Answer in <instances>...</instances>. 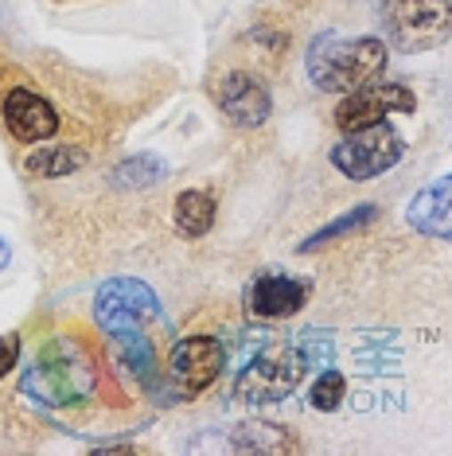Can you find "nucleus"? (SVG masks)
I'll return each instance as SVG.
<instances>
[{
	"label": "nucleus",
	"instance_id": "obj_1",
	"mask_svg": "<svg viewBox=\"0 0 452 456\" xmlns=\"http://www.w3.org/2000/svg\"><path fill=\"white\" fill-rule=\"evenodd\" d=\"M94 390L98 367L86 347L70 336H51L20 379V394L32 398L39 410H75L94 398Z\"/></svg>",
	"mask_w": 452,
	"mask_h": 456
},
{
	"label": "nucleus",
	"instance_id": "obj_2",
	"mask_svg": "<svg viewBox=\"0 0 452 456\" xmlns=\"http://www.w3.org/2000/svg\"><path fill=\"white\" fill-rule=\"evenodd\" d=\"M390 63V47L378 36H339L320 32L308 44L304 70L324 94H351L367 82L383 78Z\"/></svg>",
	"mask_w": 452,
	"mask_h": 456
},
{
	"label": "nucleus",
	"instance_id": "obj_3",
	"mask_svg": "<svg viewBox=\"0 0 452 456\" xmlns=\"http://www.w3.org/2000/svg\"><path fill=\"white\" fill-rule=\"evenodd\" d=\"M308 355L301 347V339H265L258 347V355H250V362L238 370L234 379V398L242 402H281L301 387V379L308 375Z\"/></svg>",
	"mask_w": 452,
	"mask_h": 456
},
{
	"label": "nucleus",
	"instance_id": "obj_4",
	"mask_svg": "<svg viewBox=\"0 0 452 456\" xmlns=\"http://www.w3.org/2000/svg\"><path fill=\"white\" fill-rule=\"evenodd\" d=\"M226 370V344L219 336H183L172 344L160 370V398L164 402H191L211 390Z\"/></svg>",
	"mask_w": 452,
	"mask_h": 456
},
{
	"label": "nucleus",
	"instance_id": "obj_5",
	"mask_svg": "<svg viewBox=\"0 0 452 456\" xmlns=\"http://www.w3.org/2000/svg\"><path fill=\"white\" fill-rule=\"evenodd\" d=\"M402 157H406V137L390 126V121L343 133V141L327 152L332 168L339 175H347L351 183L378 180V175H386L394 164H402Z\"/></svg>",
	"mask_w": 452,
	"mask_h": 456
},
{
	"label": "nucleus",
	"instance_id": "obj_6",
	"mask_svg": "<svg viewBox=\"0 0 452 456\" xmlns=\"http://www.w3.org/2000/svg\"><path fill=\"white\" fill-rule=\"evenodd\" d=\"M386 32L402 55H425L452 39V0H390Z\"/></svg>",
	"mask_w": 452,
	"mask_h": 456
},
{
	"label": "nucleus",
	"instance_id": "obj_7",
	"mask_svg": "<svg viewBox=\"0 0 452 456\" xmlns=\"http://www.w3.org/2000/svg\"><path fill=\"white\" fill-rule=\"evenodd\" d=\"M160 316H164L160 297L145 281H137V277H113L94 297V320L106 336L125 328H149Z\"/></svg>",
	"mask_w": 452,
	"mask_h": 456
},
{
	"label": "nucleus",
	"instance_id": "obj_8",
	"mask_svg": "<svg viewBox=\"0 0 452 456\" xmlns=\"http://www.w3.org/2000/svg\"><path fill=\"white\" fill-rule=\"evenodd\" d=\"M417 110V94L406 86V82H367V86L343 94V102L335 106L332 121L339 133H355V129H367V126H378L386 121L390 113H414Z\"/></svg>",
	"mask_w": 452,
	"mask_h": 456
},
{
	"label": "nucleus",
	"instance_id": "obj_9",
	"mask_svg": "<svg viewBox=\"0 0 452 456\" xmlns=\"http://www.w3.org/2000/svg\"><path fill=\"white\" fill-rule=\"evenodd\" d=\"M211 98H214V106H219L222 118L238 129H262L273 113L270 86H265L254 70H242V67H234V70H226V75L214 78Z\"/></svg>",
	"mask_w": 452,
	"mask_h": 456
},
{
	"label": "nucleus",
	"instance_id": "obj_10",
	"mask_svg": "<svg viewBox=\"0 0 452 456\" xmlns=\"http://www.w3.org/2000/svg\"><path fill=\"white\" fill-rule=\"evenodd\" d=\"M0 118H4V129L20 144H44L63 129L59 110L32 86H8L4 98H0Z\"/></svg>",
	"mask_w": 452,
	"mask_h": 456
},
{
	"label": "nucleus",
	"instance_id": "obj_11",
	"mask_svg": "<svg viewBox=\"0 0 452 456\" xmlns=\"http://www.w3.org/2000/svg\"><path fill=\"white\" fill-rule=\"evenodd\" d=\"M308 293H312V285L301 277L265 269L246 289V313L254 320H289L308 305Z\"/></svg>",
	"mask_w": 452,
	"mask_h": 456
},
{
	"label": "nucleus",
	"instance_id": "obj_12",
	"mask_svg": "<svg viewBox=\"0 0 452 456\" xmlns=\"http://www.w3.org/2000/svg\"><path fill=\"white\" fill-rule=\"evenodd\" d=\"M406 223L414 226L421 238H437V242H452V172L440 180L425 183L406 207Z\"/></svg>",
	"mask_w": 452,
	"mask_h": 456
},
{
	"label": "nucleus",
	"instance_id": "obj_13",
	"mask_svg": "<svg viewBox=\"0 0 452 456\" xmlns=\"http://www.w3.org/2000/svg\"><path fill=\"white\" fill-rule=\"evenodd\" d=\"M172 219H176V231L183 238H207L214 219H219V203H214L211 191L188 188V191L176 195V203H172Z\"/></svg>",
	"mask_w": 452,
	"mask_h": 456
},
{
	"label": "nucleus",
	"instance_id": "obj_14",
	"mask_svg": "<svg viewBox=\"0 0 452 456\" xmlns=\"http://www.w3.org/2000/svg\"><path fill=\"white\" fill-rule=\"evenodd\" d=\"M90 164L86 149H70V144H47V149H32L24 157V172L39 175V180H63L70 172H82Z\"/></svg>",
	"mask_w": 452,
	"mask_h": 456
},
{
	"label": "nucleus",
	"instance_id": "obj_15",
	"mask_svg": "<svg viewBox=\"0 0 452 456\" xmlns=\"http://www.w3.org/2000/svg\"><path fill=\"white\" fill-rule=\"evenodd\" d=\"M164 172H168V164H164L160 157L137 152V157L121 160L117 168L109 172V180H113V188H121V191H145V188H157V183L164 180Z\"/></svg>",
	"mask_w": 452,
	"mask_h": 456
},
{
	"label": "nucleus",
	"instance_id": "obj_16",
	"mask_svg": "<svg viewBox=\"0 0 452 456\" xmlns=\"http://www.w3.org/2000/svg\"><path fill=\"white\" fill-rule=\"evenodd\" d=\"M378 219V203H359V207H351L347 215H339V219H332L327 226H320L316 234H308L296 250L301 254H312V250H320V246H327V242H335V238H347V234H355V231H363V226H371Z\"/></svg>",
	"mask_w": 452,
	"mask_h": 456
},
{
	"label": "nucleus",
	"instance_id": "obj_17",
	"mask_svg": "<svg viewBox=\"0 0 452 456\" xmlns=\"http://www.w3.org/2000/svg\"><path fill=\"white\" fill-rule=\"evenodd\" d=\"M343 398H347V375L335 367L320 370V379H316L312 390H308V406L320 410V413H335L343 406Z\"/></svg>",
	"mask_w": 452,
	"mask_h": 456
},
{
	"label": "nucleus",
	"instance_id": "obj_18",
	"mask_svg": "<svg viewBox=\"0 0 452 456\" xmlns=\"http://www.w3.org/2000/svg\"><path fill=\"white\" fill-rule=\"evenodd\" d=\"M16 367H20V336L8 331V336H0V379H8Z\"/></svg>",
	"mask_w": 452,
	"mask_h": 456
},
{
	"label": "nucleus",
	"instance_id": "obj_19",
	"mask_svg": "<svg viewBox=\"0 0 452 456\" xmlns=\"http://www.w3.org/2000/svg\"><path fill=\"white\" fill-rule=\"evenodd\" d=\"M8 262H12V250H8V242L0 238V269H8Z\"/></svg>",
	"mask_w": 452,
	"mask_h": 456
}]
</instances>
